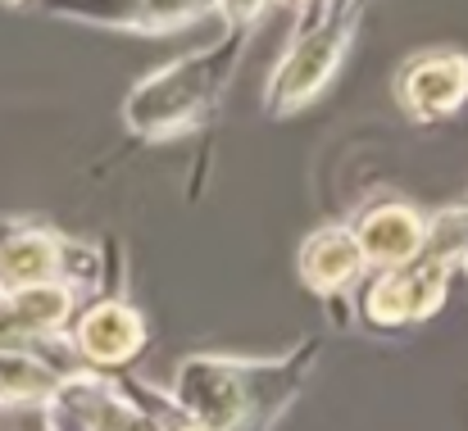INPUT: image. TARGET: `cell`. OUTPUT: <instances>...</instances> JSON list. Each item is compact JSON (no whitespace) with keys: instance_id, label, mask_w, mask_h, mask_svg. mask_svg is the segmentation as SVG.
I'll use <instances>...</instances> for the list:
<instances>
[{"instance_id":"9c48e42d","label":"cell","mask_w":468,"mask_h":431,"mask_svg":"<svg viewBox=\"0 0 468 431\" xmlns=\"http://www.w3.org/2000/svg\"><path fill=\"white\" fill-rule=\"evenodd\" d=\"M78 309L82 295L69 282L0 290V350H37L46 341H64Z\"/></svg>"},{"instance_id":"8992f818","label":"cell","mask_w":468,"mask_h":431,"mask_svg":"<svg viewBox=\"0 0 468 431\" xmlns=\"http://www.w3.org/2000/svg\"><path fill=\"white\" fill-rule=\"evenodd\" d=\"M391 96L414 128H437L455 119L468 105V50L428 46L405 55L391 73Z\"/></svg>"},{"instance_id":"52a82bcc","label":"cell","mask_w":468,"mask_h":431,"mask_svg":"<svg viewBox=\"0 0 468 431\" xmlns=\"http://www.w3.org/2000/svg\"><path fill=\"white\" fill-rule=\"evenodd\" d=\"M146 341H151L146 313H142L133 300L114 295V290L91 295V300L78 309V318H73V327H69V336H64V345L73 350L78 363L105 368V373H123V368L146 350Z\"/></svg>"},{"instance_id":"5b68a950","label":"cell","mask_w":468,"mask_h":431,"mask_svg":"<svg viewBox=\"0 0 468 431\" xmlns=\"http://www.w3.org/2000/svg\"><path fill=\"white\" fill-rule=\"evenodd\" d=\"M359 18H364V0H305L296 9V27L287 37V50L273 64L269 87H264L269 119H292L327 91V82L346 64V50L359 32Z\"/></svg>"},{"instance_id":"8fae6325","label":"cell","mask_w":468,"mask_h":431,"mask_svg":"<svg viewBox=\"0 0 468 431\" xmlns=\"http://www.w3.org/2000/svg\"><path fill=\"white\" fill-rule=\"evenodd\" d=\"M428 218L432 214H423L419 205H410L400 195H378V200L359 205L350 227L359 237V250H364L368 268H391V264L414 259L428 246Z\"/></svg>"},{"instance_id":"ac0fdd59","label":"cell","mask_w":468,"mask_h":431,"mask_svg":"<svg viewBox=\"0 0 468 431\" xmlns=\"http://www.w3.org/2000/svg\"><path fill=\"white\" fill-rule=\"evenodd\" d=\"M464 200H468V195H464Z\"/></svg>"},{"instance_id":"5bb4252c","label":"cell","mask_w":468,"mask_h":431,"mask_svg":"<svg viewBox=\"0 0 468 431\" xmlns=\"http://www.w3.org/2000/svg\"><path fill=\"white\" fill-rule=\"evenodd\" d=\"M269 5H278V0H223L218 14H223V27H255Z\"/></svg>"},{"instance_id":"277c9868","label":"cell","mask_w":468,"mask_h":431,"mask_svg":"<svg viewBox=\"0 0 468 431\" xmlns=\"http://www.w3.org/2000/svg\"><path fill=\"white\" fill-rule=\"evenodd\" d=\"M182 418L186 409L173 400V391L87 363L69 368L41 405L46 431H173Z\"/></svg>"},{"instance_id":"30bf717a","label":"cell","mask_w":468,"mask_h":431,"mask_svg":"<svg viewBox=\"0 0 468 431\" xmlns=\"http://www.w3.org/2000/svg\"><path fill=\"white\" fill-rule=\"evenodd\" d=\"M69 237L41 218L5 214L0 218V290H27L59 282Z\"/></svg>"},{"instance_id":"2e32d148","label":"cell","mask_w":468,"mask_h":431,"mask_svg":"<svg viewBox=\"0 0 468 431\" xmlns=\"http://www.w3.org/2000/svg\"><path fill=\"white\" fill-rule=\"evenodd\" d=\"M460 273H464V278H468V250H464V264H460Z\"/></svg>"},{"instance_id":"4fadbf2b","label":"cell","mask_w":468,"mask_h":431,"mask_svg":"<svg viewBox=\"0 0 468 431\" xmlns=\"http://www.w3.org/2000/svg\"><path fill=\"white\" fill-rule=\"evenodd\" d=\"M59 377L37 350H0V414H41Z\"/></svg>"},{"instance_id":"7a4b0ae2","label":"cell","mask_w":468,"mask_h":431,"mask_svg":"<svg viewBox=\"0 0 468 431\" xmlns=\"http://www.w3.org/2000/svg\"><path fill=\"white\" fill-rule=\"evenodd\" d=\"M250 32L255 27H228L214 46L177 55L164 68L137 78V87L128 91V100L119 110V123L128 128V137L159 145V142L196 132L218 110L223 91L232 87Z\"/></svg>"},{"instance_id":"e0dca14e","label":"cell","mask_w":468,"mask_h":431,"mask_svg":"<svg viewBox=\"0 0 468 431\" xmlns=\"http://www.w3.org/2000/svg\"><path fill=\"white\" fill-rule=\"evenodd\" d=\"M0 5H27V0H0Z\"/></svg>"},{"instance_id":"ba28073f","label":"cell","mask_w":468,"mask_h":431,"mask_svg":"<svg viewBox=\"0 0 468 431\" xmlns=\"http://www.w3.org/2000/svg\"><path fill=\"white\" fill-rule=\"evenodd\" d=\"M46 14L101 27V32H133V37H168L205 14H218L223 0H37Z\"/></svg>"},{"instance_id":"3957f363","label":"cell","mask_w":468,"mask_h":431,"mask_svg":"<svg viewBox=\"0 0 468 431\" xmlns=\"http://www.w3.org/2000/svg\"><path fill=\"white\" fill-rule=\"evenodd\" d=\"M468 250V200L446 205L428 218V246L391 268H368V278L355 287V318L368 331L396 336L419 322H428L446 295L451 282L464 264Z\"/></svg>"},{"instance_id":"7c38bea8","label":"cell","mask_w":468,"mask_h":431,"mask_svg":"<svg viewBox=\"0 0 468 431\" xmlns=\"http://www.w3.org/2000/svg\"><path fill=\"white\" fill-rule=\"evenodd\" d=\"M296 273H301L305 290H314L327 304H336L341 295H350L368 278V259L359 250L355 227L350 223L314 227L310 237L301 241V250H296Z\"/></svg>"},{"instance_id":"9a60e30c","label":"cell","mask_w":468,"mask_h":431,"mask_svg":"<svg viewBox=\"0 0 468 431\" xmlns=\"http://www.w3.org/2000/svg\"><path fill=\"white\" fill-rule=\"evenodd\" d=\"M278 5H282V9H292V14H296V9H301V5H305V0H278Z\"/></svg>"},{"instance_id":"6da1fadb","label":"cell","mask_w":468,"mask_h":431,"mask_svg":"<svg viewBox=\"0 0 468 431\" xmlns=\"http://www.w3.org/2000/svg\"><path fill=\"white\" fill-rule=\"evenodd\" d=\"M323 341L305 336L273 359L246 354H186L173 368V400L209 431H273L305 395Z\"/></svg>"}]
</instances>
